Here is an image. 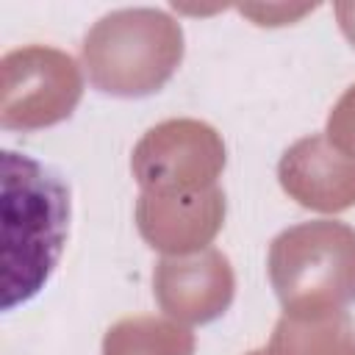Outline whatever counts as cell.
<instances>
[{"mask_svg": "<svg viewBox=\"0 0 355 355\" xmlns=\"http://www.w3.org/2000/svg\"><path fill=\"white\" fill-rule=\"evenodd\" d=\"M153 294L161 311L183 324L219 319L236 294L227 255L208 247L191 255H164L153 272Z\"/></svg>", "mask_w": 355, "mask_h": 355, "instance_id": "cell-6", "label": "cell"}, {"mask_svg": "<svg viewBox=\"0 0 355 355\" xmlns=\"http://www.w3.org/2000/svg\"><path fill=\"white\" fill-rule=\"evenodd\" d=\"M277 178L302 208L338 214L355 205V158L338 153L324 133L294 141L277 164Z\"/></svg>", "mask_w": 355, "mask_h": 355, "instance_id": "cell-8", "label": "cell"}, {"mask_svg": "<svg viewBox=\"0 0 355 355\" xmlns=\"http://www.w3.org/2000/svg\"><path fill=\"white\" fill-rule=\"evenodd\" d=\"M247 355H266V349H255V352H247Z\"/></svg>", "mask_w": 355, "mask_h": 355, "instance_id": "cell-13", "label": "cell"}, {"mask_svg": "<svg viewBox=\"0 0 355 355\" xmlns=\"http://www.w3.org/2000/svg\"><path fill=\"white\" fill-rule=\"evenodd\" d=\"M3 275L0 305L31 302L53 277L69 236V186L47 164L3 150Z\"/></svg>", "mask_w": 355, "mask_h": 355, "instance_id": "cell-1", "label": "cell"}, {"mask_svg": "<svg viewBox=\"0 0 355 355\" xmlns=\"http://www.w3.org/2000/svg\"><path fill=\"white\" fill-rule=\"evenodd\" d=\"M130 169L147 194H189L216 186L225 169L222 136L200 119H166L133 147Z\"/></svg>", "mask_w": 355, "mask_h": 355, "instance_id": "cell-5", "label": "cell"}, {"mask_svg": "<svg viewBox=\"0 0 355 355\" xmlns=\"http://www.w3.org/2000/svg\"><path fill=\"white\" fill-rule=\"evenodd\" d=\"M194 333L175 319L125 316L108 327L103 355H194Z\"/></svg>", "mask_w": 355, "mask_h": 355, "instance_id": "cell-10", "label": "cell"}, {"mask_svg": "<svg viewBox=\"0 0 355 355\" xmlns=\"http://www.w3.org/2000/svg\"><path fill=\"white\" fill-rule=\"evenodd\" d=\"M336 17H338V28H341V33L352 42V47H355V3H336Z\"/></svg>", "mask_w": 355, "mask_h": 355, "instance_id": "cell-12", "label": "cell"}, {"mask_svg": "<svg viewBox=\"0 0 355 355\" xmlns=\"http://www.w3.org/2000/svg\"><path fill=\"white\" fill-rule=\"evenodd\" d=\"M327 141L344 153L355 158V83L338 97V103L333 105L330 116H327V130H324Z\"/></svg>", "mask_w": 355, "mask_h": 355, "instance_id": "cell-11", "label": "cell"}, {"mask_svg": "<svg viewBox=\"0 0 355 355\" xmlns=\"http://www.w3.org/2000/svg\"><path fill=\"white\" fill-rule=\"evenodd\" d=\"M225 225V191L219 186L189 194H147L136 200V227L141 239L164 255H191L208 250Z\"/></svg>", "mask_w": 355, "mask_h": 355, "instance_id": "cell-7", "label": "cell"}, {"mask_svg": "<svg viewBox=\"0 0 355 355\" xmlns=\"http://www.w3.org/2000/svg\"><path fill=\"white\" fill-rule=\"evenodd\" d=\"M83 97L78 61L47 44L14 47L0 58V125L39 130L64 122Z\"/></svg>", "mask_w": 355, "mask_h": 355, "instance_id": "cell-4", "label": "cell"}, {"mask_svg": "<svg viewBox=\"0 0 355 355\" xmlns=\"http://www.w3.org/2000/svg\"><path fill=\"white\" fill-rule=\"evenodd\" d=\"M183 31L161 8H116L83 39V67L94 89L116 97L158 92L180 67Z\"/></svg>", "mask_w": 355, "mask_h": 355, "instance_id": "cell-2", "label": "cell"}, {"mask_svg": "<svg viewBox=\"0 0 355 355\" xmlns=\"http://www.w3.org/2000/svg\"><path fill=\"white\" fill-rule=\"evenodd\" d=\"M266 355H355V322L347 311L283 313Z\"/></svg>", "mask_w": 355, "mask_h": 355, "instance_id": "cell-9", "label": "cell"}, {"mask_svg": "<svg viewBox=\"0 0 355 355\" xmlns=\"http://www.w3.org/2000/svg\"><path fill=\"white\" fill-rule=\"evenodd\" d=\"M269 280L283 313H330L355 302V230L344 222H300L269 244Z\"/></svg>", "mask_w": 355, "mask_h": 355, "instance_id": "cell-3", "label": "cell"}]
</instances>
